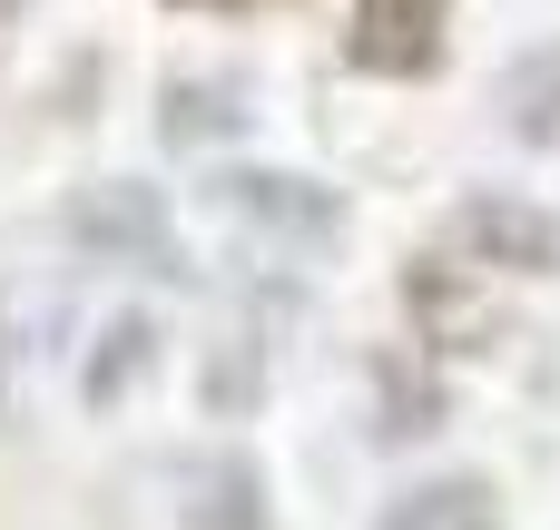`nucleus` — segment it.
<instances>
[{"label":"nucleus","instance_id":"nucleus-10","mask_svg":"<svg viewBox=\"0 0 560 530\" xmlns=\"http://www.w3.org/2000/svg\"><path fill=\"white\" fill-rule=\"evenodd\" d=\"M187 530H266V502H256V472L246 462H226L217 482H207V502H197V521Z\"/></svg>","mask_w":560,"mask_h":530},{"label":"nucleus","instance_id":"nucleus-12","mask_svg":"<svg viewBox=\"0 0 560 530\" xmlns=\"http://www.w3.org/2000/svg\"><path fill=\"white\" fill-rule=\"evenodd\" d=\"M10 10H20V0H0V20H10Z\"/></svg>","mask_w":560,"mask_h":530},{"label":"nucleus","instance_id":"nucleus-2","mask_svg":"<svg viewBox=\"0 0 560 530\" xmlns=\"http://www.w3.org/2000/svg\"><path fill=\"white\" fill-rule=\"evenodd\" d=\"M217 207H226L236 226L276 236V246H325V236L345 226L335 187H315V177H285V167H236V177H217Z\"/></svg>","mask_w":560,"mask_h":530},{"label":"nucleus","instance_id":"nucleus-4","mask_svg":"<svg viewBox=\"0 0 560 530\" xmlns=\"http://www.w3.org/2000/svg\"><path fill=\"white\" fill-rule=\"evenodd\" d=\"M443 10H453V0H354V20H345V59L374 69V79H413V69H433V49H443Z\"/></svg>","mask_w":560,"mask_h":530},{"label":"nucleus","instance_id":"nucleus-5","mask_svg":"<svg viewBox=\"0 0 560 530\" xmlns=\"http://www.w3.org/2000/svg\"><path fill=\"white\" fill-rule=\"evenodd\" d=\"M374 530H502V502L482 472H443V482H413Z\"/></svg>","mask_w":560,"mask_h":530},{"label":"nucleus","instance_id":"nucleus-11","mask_svg":"<svg viewBox=\"0 0 560 530\" xmlns=\"http://www.w3.org/2000/svg\"><path fill=\"white\" fill-rule=\"evenodd\" d=\"M256 354H266L256 334H226V344H217V364H207V403H217V413H246V403H256Z\"/></svg>","mask_w":560,"mask_h":530},{"label":"nucleus","instance_id":"nucleus-3","mask_svg":"<svg viewBox=\"0 0 560 530\" xmlns=\"http://www.w3.org/2000/svg\"><path fill=\"white\" fill-rule=\"evenodd\" d=\"M463 256L472 266H502V275H560V216L532 197H463L453 216Z\"/></svg>","mask_w":560,"mask_h":530},{"label":"nucleus","instance_id":"nucleus-8","mask_svg":"<svg viewBox=\"0 0 560 530\" xmlns=\"http://www.w3.org/2000/svg\"><path fill=\"white\" fill-rule=\"evenodd\" d=\"M502 118H512L522 138H560V39L522 49V59L502 69Z\"/></svg>","mask_w":560,"mask_h":530},{"label":"nucleus","instance_id":"nucleus-9","mask_svg":"<svg viewBox=\"0 0 560 530\" xmlns=\"http://www.w3.org/2000/svg\"><path fill=\"white\" fill-rule=\"evenodd\" d=\"M374 384H384V443H413L423 423H443V393L413 384V364H374Z\"/></svg>","mask_w":560,"mask_h":530},{"label":"nucleus","instance_id":"nucleus-7","mask_svg":"<svg viewBox=\"0 0 560 530\" xmlns=\"http://www.w3.org/2000/svg\"><path fill=\"white\" fill-rule=\"evenodd\" d=\"M148 344H158V325H148L138 305H128V315H108V325H98V354H89V374H79V403H89V413H108V403L148 374Z\"/></svg>","mask_w":560,"mask_h":530},{"label":"nucleus","instance_id":"nucleus-1","mask_svg":"<svg viewBox=\"0 0 560 530\" xmlns=\"http://www.w3.org/2000/svg\"><path fill=\"white\" fill-rule=\"evenodd\" d=\"M69 236H79L89 256H108V266L187 275V256H177V216H167V197H158L148 177H98V187H79V197H69Z\"/></svg>","mask_w":560,"mask_h":530},{"label":"nucleus","instance_id":"nucleus-6","mask_svg":"<svg viewBox=\"0 0 560 530\" xmlns=\"http://www.w3.org/2000/svg\"><path fill=\"white\" fill-rule=\"evenodd\" d=\"M167 148H217L246 128V79H167Z\"/></svg>","mask_w":560,"mask_h":530}]
</instances>
